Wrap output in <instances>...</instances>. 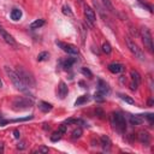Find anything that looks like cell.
<instances>
[{"label": "cell", "mask_w": 154, "mask_h": 154, "mask_svg": "<svg viewBox=\"0 0 154 154\" xmlns=\"http://www.w3.org/2000/svg\"><path fill=\"white\" fill-rule=\"evenodd\" d=\"M5 72H6V75L8 76V78L11 79L13 87H14L17 90L23 91V93H28V91H29V90H28L29 87L22 81V78L18 76V73H17L14 70H12V69L8 67V66H5Z\"/></svg>", "instance_id": "6da1fadb"}, {"label": "cell", "mask_w": 154, "mask_h": 154, "mask_svg": "<svg viewBox=\"0 0 154 154\" xmlns=\"http://www.w3.org/2000/svg\"><path fill=\"white\" fill-rule=\"evenodd\" d=\"M109 122H111L112 128L116 131H118L119 134H124L125 132V130H126V120H125V117L122 113L113 112L109 116Z\"/></svg>", "instance_id": "7a4b0ae2"}, {"label": "cell", "mask_w": 154, "mask_h": 154, "mask_svg": "<svg viewBox=\"0 0 154 154\" xmlns=\"http://www.w3.org/2000/svg\"><path fill=\"white\" fill-rule=\"evenodd\" d=\"M16 72L18 73V76L22 78V81H23L28 87H31V88L35 87L36 81H35V78H34V76H32L31 72H29L28 70H25L23 66H17Z\"/></svg>", "instance_id": "3957f363"}, {"label": "cell", "mask_w": 154, "mask_h": 154, "mask_svg": "<svg viewBox=\"0 0 154 154\" xmlns=\"http://www.w3.org/2000/svg\"><path fill=\"white\" fill-rule=\"evenodd\" d=\"M141 37H142V42H143L144 47H146L150 53H153V51H154L153 37H152L150 30H149L147 26H142V28H141Z\"/></svg>", "instance_id": "277c9868"}, {"label": "cell", "mask_w": 154, "mask_h": 154, "mask_svg": "<svg viewBox=\"0 0 154 154\" xmlns=\"http://www.w3.org/2000/svg\"><path fill=\"white\" fill-rule=\"evenodd\" d=\"M125 42H126V46H128V48L130 49V52H131L137 59L144 60V54H143L142 49L136 45V42H135L131 37H126V38H125Z\"/></svg>", "instance_id": "5b68a950"}, {"label": "cell", "mask_w": 154, "mask_h": 154, "mask_svg": "<svg viewBox=\"0 0 154 154\" xmlns=\"http://www.w3.org/2000/svg\"><path fill=\"white\" fill-rule=\"evenodd\" d=\"M32 100H29L28 97L24 96H18L12 101V106L14 109H25L32 106Z\"/></svg>", "instance_id": "8992f818"}, {"label": "cell", "mask_w": 154, "mask_h": 154, "mask_svg": "<svg viewBox=\"0 0 154 154\" xmlns=\"http://www.w3.org/2000/svg\"><path fill=\"white\" fill-rule=\"evenodd\" d=\"M55 43H57L64 52H66V53H69V54H73V55L78 54V48H77L75 45L66 43V42H61V41H57Z\"/></svg>", "instance_id": "52a82bcc"}, {"label": "cell", "mask_w": 154, "mask_h": 154, "mask_svg": "<svg viewBox=\"0 0 154 154\" xmlns=\"http://www.w3.org/2000/svg\"><path fill=\"white\" fill-rule=\"evenodd\" d=\"M84 17H85V20H87V23L89 24V25H94L95 24V22H96V16H95V12H94V10L91 8V7H89V6H84Z\"/></svg>", "instance_id": "ba28073f"}, {"label": "cell", "mask_w": 154, "mask_h": 154, "mask_svg": "<svg viewBox=\"0 0 154 154\" xmlns=\"http://www.w3.org/2000/svg\"><path fill=\"white\" fill-rule=\"evenodd\" d=\"M0 35H1L2 40H4L7 45H10V46H12V47H16V46H17V43H16L14 38L12 37V35H10V34L4 29V26H2L1 24H0Z\"/></svg>", "instance_id": "9c48e42d"}, {"label": "cell", "mask_w": 154, "mask_h": 154, "mask_svg": "<svg viewBox=\"0 0 154 154\" xmlns=\"http://www.w3.org/2000/svg\"><path fill=\"white\" fill-rule=\"evenodd\" d=\"M66 130H67V126H66L65 124H61V125L59 126V129H58L57 131H54L53 135L51 136V141H53V142L59 141V140L63 137V135L66 134Z\"/></svg>", "instance_id": "30bf717a"}, {"label": "cell", "mask_w": 154, "mask_h": 154, "mask_svg": "<svg viewBox=\"0 0 154 154\" xmlns=\"http://www.w3.org/2000/svg\"><path fill=\"white\" fill-rule=\"evenodd\" d=\"M97 91L100 94H102L103 96L109 94L111 89H109V85L106 83V81H103V79H99L97 81Z\"/></svg>", "instance_id": "8fae6325"}, {"label": "cell", "mask_w": 154, "mask_h": 154, "mask_svg": "<svg viewBox=\"0 0 154 154\" xmlns=\"http://www.w3.org/2000/svg\"><path fill=\"white\" fill-rule=\"evenodd\" d=\"M137 138H138V141H140L141 143H143V144H146V146H148L149 142H150V136H149V134H148L147 131H144V130H142V131L138 132Z\"/></svg>", "instance_id": "7c38bea8"}, {"label": "cell", "mask_w": 154, "mask_h": 154, "mask_svg": "<svg viewBox=\"0 0 154 154\" xmlns=\"http://www.w3.org/2000/svg\"><path fill=\"white\" fill-rule=\"evenodd\" d=\"M100 144H101V147H102V149L105 152H109V149H111V140H109V137L102 135L100 137Z\"/></svg>", "instance_id": "4fadbf2b"}, {"label": "cell", "mask_w": 154, "mask_h": 154, "mask_svg": "<svg viewBox=\"0 0 154 154\" xmlns=\"http://www.w3.org/2000/svg\"><path fill=\"white\" fill-rule=\"evenodd\" d=\"M129 122L131 125H140L143 122V117L142 114H129Z\"/></svg>", "instance_id": "5bb4252c"}, {"label": "cell", "mask_w": 154, "mask_h": 154, "mask_svg": "<svg viewBox=\"0 0 154 154\" xmlns=\"http://www.w3.org/2000/svg\"><path fill=\"white\" fill-rule=\"evenodd\" d=\"M69 93V89H67V85L64 83V82H60L59 83V87H58V95L60 99H65V96L67 95Z\"/></svg>", "instance_id": "9a60e30c"}, {"label": "cell", "mask_w": 154, "mask_h": 154, "mask_svg": "<svg viewBox=\"0 0 154 154\" xmlns=\"http://www.w3.org/2000/svg\"><path fill=\"white\" fill-rule=\"evenodd\" d=\"M108 70L112 72V73H119L124 70V65L119 64V63H112L108 65Z\"/></svg>", "instance_id": "2e32d148"}, {"label": "cell", "mask_w": 154, "mask_h": 154, "mask_svg": "<svg viewBox=\"0 0 154 154\" xmlns=\"http://www.w3.org/2000/svg\"><path fill=\"white\" fill-rule=\"evenodd\" d=\"M130 76H131V81L134 82V83H136L137 85H140L141 84V75L136 71V70H131L130 71Z\"/></svg>", "instance_id": "e0dca14e"}, {"label": "cell", "mask_w": 154, "mask_h": 154, "mask_svg": "<svg viewBox=\"0 0 154 154\" xmlns=\"http://www.w3.org/2000/svg\"><path fill=\"white\" fill-rule=\"evenodd\" d=\"M38 108H40L42 112L47 113V112H49V111L53 108V106H52V103H49V102L41 101V102H38Z\"/></svg>", "instance_id": "ac0fdd59"}, {"label": "cell", "mask_w": 154, "mask_h": 154, "mask_svg": "<svg viewBox=\"0 0 154 154\" xmlns=\"http://www.w3.org/2000/svg\"><path fill=\"white\" fill-rule=\"evenodd\" d=\"M10 16H11V19H13V20H19V19L22 18V11H20L19 8H13V10L11 11Z\"/></svg>", "instance_id": "d6986e66"}, {"label": "cell", "mask_w": 154, "mask_h": 154, "mask_svg": "<svg viewBox=\"0 0 154 154\" xmlns=\"http://www.w3.org/2000/svg\"><path fill=\"white\" fill-rule=\"evenodd\" d=\"M90 100V96L89 95H82V96H79L76 101H75V106H79V105H83V103H85V102H88Z\"/></svg>", "instance_id": "ffe728a7"}, {"label": "cell", "mask_w": 154, "mask_h": 154, "mask_svg": "<svg viewBox=\"0 0 154 154\" xmlns=\"http://www.w3.org/2000/svg\"><path fill=\"white\" fill-rule=\"evenodd\" d=\"M82 132H83V130H82V128H76V129H73L72 130V132H71V137L73 138V140H76V138H79L81 136H82Z\"/></svg>", "instance_id": "44dd1931"}, {"label": "cell", "mask_w": 154, "mask_h": 154, "mask_svg": "<svg viewBox=\"0 0 154 154\" xmlns=\"http://www.w3.org/2000/svg\"><path fill=\"white\" fill-rule=\"evenodd\" d=\"M43 24H45V19L40 18V19H36L35 22H32V23L30 24V28H31V29H38V28L42 26Z\"/></svg>", "instance_id": "7402d4cb"}, {"label": "cell", "mask_w": 154, "mask_h": 154, "mask_svg": "<svg viewBox=\"0 0 154 154\" xmlns=\"http://www.w3.org/2000/svg\"><path fill=\"white\" fill-rule=\"evenodd\" d=\"M119 97H120L123 101H125L126 103H130V105H134V103H135L134 99H132V97H130L129 95H125V94H119Z\"/></svg>", "instance_id": "603a6c76"}, {"label": "cell", "mask_w": 154, "mask_h": 154, "mask_svg": "<svg viewBox=\"0 0 154 154\" xmlns=\"http://www.w3.org/2000/svg\"><path fill=\"white\" fill-rule=\"evenodd\" d=\"M101 1H102V5H103V7H105L106 10H108L109 12L113 11V5H112L111 0H101Z\"/></svg>", "instance_id": "cb8c5ba5"}, {"label": "cell", "mask_w": 154, "mask_h": 154, "mask_svg": "<svg viewBox=\"0 0 154 154\" xmlns=\"http://www.w3.org/2000/svg\"><path fill=\"white\" fill-rule=\"evenodd\" d=\"M49 58V53L48 52H42L37 55V60L38 61H43V60H47Z\"/></svg>", "instance_id": "d4e9b609"}, {"label": "cell", "mask_w": 154, "mask_h": 154, "mask_svg": "<svg viewBox=\"0 0 154 154\" xmlns=\"http://www.w3.org/2000/svg\"><path fill=\"white\" fill-rule=\"evenodd\" d=\"M111 51H112L111 45H109L108 42H105V43L102 45V52H103V53H106V54H109V53H111Z\"/></svg>", "instance_id": "484cf974"}, {"label": "cell", "mask_w": 154, "mask_h": 154, "mask_svg": "<svg viewBox=\"0 0 154 154\" xmlns=\"http://www.w3.org/2000/svg\"><path fill=\"white\" fill-rule=\"evenodd\" d=\"M137 1H138L143 7H146L149 12H153V6H152L150 4H148V2H147V1H144V0H137Z\"/></svg>", "instance_id": "4316f807"}, {"label": "cell", "mask_w": 154, "mask_h": 154, "mask_svg": "<svg viewBox=\"0 0 154 154\" xmlns=\"http://www.w3.org/2000/svg\"><path fill=\"white\" fill-rule=\"evenodd\" d=\"M48 147H45V146H41V147H38V148H36L35 150H34V153H48Z\"/></svg>", "instance_id": "83f0119b"}, {"label": "cell", "mask_w": 154, "mask_h": 154, "mask_svg": "<svg viewBox=\"0 0 154 154\" xmlns=\"http://www.w3.org/2000/svg\"><path fill=\"white\" fill-rule=\"evenodd\" d=\"M94 99H95L97 102H103V101H105V97H103V95H102V94H100L99 91H97V93L94 95Z\"/></svg>", "instance_id": "f1b7e54d"}, {"label": "cell", "mask_w": 154, "mask_h": 154, "mask_svg": "<svg viewBox=\"0 0 154 154\" xmlns=\"http://www.w3.org/2000/svg\"><path fill=\"white\" fill-rule=\"evenodd\" d=\"M63 13L64 14H67V16H72V12H71V10H70V7L69 6H63Z\"/></svg>", "instance_id": "f546056e"}, {"label": "cell", "mask_w": 154, "mask_h": 154, "mask_svg": "<svg viewBox=\"0 0 154 154\" xmlns=\"http://www.w3.org/2000/svg\"><path fill=\"white\" fill-rule=\"evenodd\" d=\"M73 63H75V59H67V60H65V63H64V67H70Z\"/></svg>", "instance_id": "4dcf8cb0"}, {"label": "cell", "mask_w": 154, "mask_h": 154, "mask_svg": "<svg viewBox=\"0 0 154 154\" xmlns=\"http://www.w3.org/2000/svg\"><path fill=\"white\" fill-rule=\"evenodd\" d=\"M146 117H147V119L149 120V123L152 124V123H153V114H152V113H148V114H146Z\"/></svg>", "instance_id": "1f68e13d"}, {"label": "cell", "mask_w": 154, "mask_h": 154, "mask_svg": "<svg viewBox=\"0 0 154 154\" xmlns=\"http://www.w3.org/2000/svg\"><path fill=\"white\" fill-rule=\"evenodd\" d=\"M82 72H83L84 75H88L89 77H91V72H90L89 70H87V69H82Z\"/></svg>", "instance_id": "d6a6232c"}, {"label": "cell", "mask_w": 154, "mask_h": 154, "mask_svg": "<svg viewBox=\"0 0 154 154\" xmlns=\"http://www.w3.org/2000/svg\"><path fill=\"white\" fill-rule=\"evenodd\" d=\"M14 137H16V138H19V132H18V130H14Z\"/></svg>", "instance_id": "836d02e7"}, {"label": "cell", "mask_w": 154, "mask_h": 154, "mask_svg": "<svg viewBox=\"0 0 154 154\" xmlns=\"http://www.w3.org/2000/svg\"><path fill=\"white\" fill-rule=\"evenodd\" d=\"M0 152H2V144L0 143Z\"/></svg>", "instance_id": "e575fe53"}, {"label": "cell", "mask_w": 154, "mask_h": 154, "mask_svg": "<svg viewBox=\"0 0 154 154\" xmlns=\"http://www.w3.org/2000/svg\"><path fill=\"white\" fill-rule=\"evenodd\" d=\"M2 87V82H1V79H0V88Z\"/></svg>", "instance_id": "d590c367"}]
</instances>
